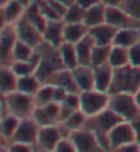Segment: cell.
I'll use <instances>...</instances> for the list:
<instances>
[{
	"label": "cell",
	"mask_w": 140,
	"mask_h": 152,
	"mask_svg": "<svg viewBox=\"0 0 140 152\" xmlns=\"http://www.w3.org/2000/svg\"><path fill=\"white\" fill-rule=\"evenodd\" d=\"M124 121L122 118L117 115L113 110H110L109 107L103 110L102 113H99L98 115L89 117L87 119V126L91 132H94V134L96 136L99 144L103 148V151H109V133L113 127L116 126L118 122Z\"/></svg>",
	"instance_id": "6da1fadb"
},
{
	"label": "cell",
	"mask_w": 140,
	"mask_h": 152,
	"mask_svg": "<svg viewBox=\"0 0 140 152\" xmlns=\"http://www.w3.org/2000/svg\"><path fill=\"white\" fill-rule=\"evenodd\" d=\"M139 88H140V67H135L132 64H126L124 67L114 69L109 95L119 93V92H128L135 95L139 91Z\"/></svg>",
	"instance_id": "7a4b0ae2"
},
{
	"label": "cell",
	"mask_w": 140,
	"mask_h": 152,
	"mask_svg": "<svg viewBox=\"0 0 140 152\" xmlns=\"http://www.w3.org/2000/svg\"><path fill=\"white\" fill-rule=\"evenodd\" d=\"M109 108L113 110L117 115L124 121H133L140 114V108L137 106L133 93L119 92L111 93L109 100Z\"/></svg>",
	"instance_id": "3957f363"
},
{
	"label": "cell",
	"mask_w": 140,
	"mask_h": 152,
	"mask_svg": "<svg viewBox=\"0 0 140 152\" xmlns=\"http://www.w3.org/2000/svg\"><path fill=\"white\" fill-rule=\"evenodd\" d=\"M3 102L7 106V110L10 114L18 118H29L32 117V113L35 110V97L28 93L14 91L7 95H1Z\"/></svg>",
	"instance_id": "277c9868"
},
{
	"label": "cell",
	"mask_w": 140,
	"mask_h": 152,
	"mask_svg": "<svg viewBox=\"0 0 140 152\" xmlns=\"http://www.w3.org/2000/svg\"><path fill=\"white\" fill-rule=\"evenodd\" d=\"M110 95L107 92H100L98 89H91L80 92V110L88 118L98 115L109 107Z\"/></svg>",
	"instance_id": "5b68a950"
},
{
	"label": "cell",
	"mask_w": 140,
	"mask_h": 152,
	"mask_svg": "<svg viewBox=\"0 0 140 152\" xmlns=\"http://www.w3.org/2000/svg\"><path fill=\"white\" fill-rule=\"evenodd\" d=\"M109 151H118L121 147L137 141L136 133L130 121H121L113 127L107 137Z\"/></svg>",
	"instance_id": "8992f818"
},
{
	"label": "cell",
	"mask_w": 140,
	"mask_h": 152,
	"mask_svg": "<svg viewBox=\"0 0 140 152\" xmlns=\"http://www.w3.org/2000/svg\"><path fill=\"white\" fill-rule=\"evenodd\" d=\"M39 130H40V126L36 124L35 119L32 117L22 118L19 121V125H18L17 130H15L13 138L10 140V142H24V144L36 147Z\"/></svg>",
	"instance_id": "52a82bcc"
},
{
	"label": "cell",
	"mask_w": 140,
	"mask_h": 152,
	"mask_svg": "<svg viewBox=\"0 0 140 152\" xmlns=\"http://www.w3.org/2000/svg\"><path fill=\"white\" fill-rule=\"evenodd\" d=\"M15 30H17L18 40L26 42L29 45H32L33 48H36L37 45H40L44 40H43V33L39 29L33 26L29 22V19L26 18L25 12L22 14V17L15 22Z\"/></svg>",
	"instance_id": "ba28073f"
},
{
	"label": "cell",
	"mask_w": 140,
	"mask_h": 152,
	"mask_svg": "<svg viewBox=\"0 0 140 152\" xmlns=\"http://www.w3.org/2000/svg\"><path fill=\"white\" fill-rule=\"evenodd\" d=\"M106 22L116 26L117 29L122 28H140V21L130 17L119 6H106Z\"/></svg>",
	"instance_id": "9c48e42d"
},
{
	"label": "cell",
	"mask_w": 140,
	"mask_h": 152,
	"mask_svg": "<svg viewBox=\"0 0 140 152\" xmlns=\"http://www.w3.org/2000/svg\"><path fill=\"white\" fill-rule=\"evenodd\" d=\"M73 141L74 147L78 152H92V151H103V148L99 144L96 136L94 134V132H91L89 129L88 130H83V129H78V130H74L70 133L69 136Z\"/></svg>",
	"instance_id": "30bf717a"
},
{
	"label": "cell",
	"mask_w": 140,
	"mask_h": 152,
	"mask_svg": "<svg viewBox=\"0 0 140 152\" xmlns=\"http://www.w3.org/2000/svg\"><path fill=\"white\" fill-rule=\"evenodd\" d=\"M65 137L60 130L59 125H49V126H41L37 136L36 147H39L41 151H55L56 144L59 140Z\"/></svg>",
	"instance_id": "8fae6325"
},
{
	"label": "cell",
	"mask_w": 140,
	"mask_h": 152,
	"mask_svg": "<svg viewBox=\"0 0 140 152\" xmlns=\"http://www.w3.org/2000/svg\"><path fill=\"white\" fill-rule=\"evenodd\" d=\"M32 118L40 127L59 124V103L52 102L46 106H36Z\"/></svg>",
	"instance_id": "7c38bea8"
},
{
	"label": "cell",
	"mask_w": 140,
	"mask_h": 152,
	"mask_svg": "<svg viewBox=\"0 0 140 152\" xmlns=\"http://www.w3.org/2000/svg\"><path fill=\"white\" fill-rule=\"evenodd\" d=\"M63 28H65V22L60 19H55V21H48L47 26L43 32V40L48 42L49 45L59 48L65 42V37H63Z\"/></svg>",
	"instance_id": "4fadbf2b"
},
{
	"label": "cell",
	"mask_w": 140,
	"mask_h": 152,
	"mask_svg": "<svg viewBox=\"0 0 140 152\" xmlns=\"http://www.w3.org/2000/svg\"><path fill=\"white\" fill-rule=\"evenodd\" d=\"M117 32H118V29L107 22L89 29V34L92 36L96 45H113Z\"/></svg>",
	"instance_id": "5bb4252c"
},
{
	"label": "cell",
	"mask_w": 140,
	"mask_h": 152,
	"mask_svg": "<svg viewBox=\"0 0 140 152\" xmlns=\"http://www.w3.org/2000/svg\"><path fill=\"white\" fill-rule=\"evenodd\" d=\"M71 71H73L74 80L77 82L80 92L95 89V71L92 66L78 64L77 67H74Z\"/></svg>",
	"instance_id": "9a60e30c"
},
{
	"label": "cell",
	"mask_w": 140,
	"mask_h": 152,
	"mask_svg": "<svg viewBox=\"0 0 140 152\" xmlns=\"http://www.w3.org/2000/svg\"><path fill=\"white\" fill-rule=\"evenodd\" d=\"M52 78L54 81L49 82V84H54L56 86H60V88L66 89L69 93H80V89L77 86V82L74 80V75H73V71L70 69H66L63 67L60 70H58L56 73H54L48 80ZM47 80V81H48Z\"/></svg>",
	"instance_id": "2e32d148"
},
{
	"label": "cell",
	"mask_w": 140,
	"mask_h": 152,
	"mask_svg": "<svg viewBox=\"0 0 140 152\" xmlns=\"http://www.w3.org/2000/svg\"><path fill=\"white\" fill-rule=\"evenodd\" d=\"M95 71V89H98L100 92H107L111 86L113 81V73H114V67L107 62L103 63L98 67H94Z\"/></svg>",
	"instance_id": "e0dca14e"
},
{
	"label": "cell",
	"mask_w": 140,
	"mask_h": 152,
	"mask_svg": "<svg viewBox=\"0 0 140 152\" xmlns=\"http://www.w3.org/2000/svg\"><path fill=\"white\" fill-rule=\"evenodd\" d=\"M18 36L15 26L10 25H3L1 29V37H0V48H1V56L4 60L11 59V52L14 48V44L17 42Z\"/></svg>",
	"instance_id": "ac0fdd59"
},
{
	"label": "cell",
	"mask_w": 140,
	"mask_h": 152,
	"mask_svg": "<svg viewBox=\"0 0 140 152\" xmlns=\"http://www.w3.org/2000/svg\"><path fill=\"white\" fill-rule=\"evenodd\" d=\"M95 47V41L92 36L88 33L85 37L76 42V51H77V59L78 64H85V66H91V56L92 50Z\"/></svg>",
	"instance_id": "d6986e66"
},
{
	"label": "cell",
	"mask_w": 140,
	"mask_h": 152,
	"mask_svg": "<svg viewBox=\"0 0 140 152\" xmlns=\"http://www.w3.org/2000/svg\"><path fill=\"white\" fill-rule=\"evenodd\" d=\"M88 33H89V28L84 22H73V23H66L65 22V28H63L65 41L76 44L83 37H85Z\"/></svg>",
	"instance_id": "ffe728a7"
},
{
	"label": "cell",
	"mask_w": 140,
	"mask_h": 152,
	"mask_svg": "<svg viewBox=\"0 0 140 152\" xmlns=\"http://www.w3.org/2000/svg\"><path fill=\"white\" fill-rule=\"evenodd\" d=\"M106 22V4L103 1L95 4L85 11L84 23L91 29L94 26H98Z\"/></svg>",
	"instance_id": "44dd1931"
},
{
	"label": "cell",
	"mask_w": 140,
	"mask_h": 152,
	"mask_svg": "<svg viewBox=\"0 0 140 152\" xmlns=\"http://www.w3.org/2000/svg\"><path fill=\"white\" fill-rule=\"evenodd\" d=\"M24 4L19 0H8L3 4V25H10L17 22L22 17Z\"/></svg>",
	"instance_id": "7402d4cb"
},
{
	"label": "cell",
	"mask_w": 140,
	"mask_h": 152,
	"mask_svg": "<svg viewBox=\"0 0 140 152\" xmlns=\"http://www.w3.org/2000/svg\"><path fill=\"white\" fill-rule=\"evenodd\" d=\"M139 41V29L137 28H122L118 29L113 45H119V47H125L129 48L133 44H136Z\"/></svg>",
	"instance_id": "603a6c76"
},
{
	"label": "cell",
	"mask_w": 140,
	"mask_h": 152,
	"mask_svg": "<svg viewBox=\"0 0 140 152\" xmlns=\"http://www.w3.org/2000/svg\"><path fill=\"white\" fill-rule=\"evenodd\" d=\"M59 53H60V59H62L63 66H65L66 69L73 70L74 67H77V66H78L76 44L65 41L62 45L59 47Z\"/></svg>",
	"instance_id": "cb8c5ba5"
},
{
	"label": "cell",
	"mask_w": 140,
	"mask_h": 152,
	"mask_svg": "<svg viewBox=\"0 0 140 152\" xmlns=\"http://www.w3.org/2000/svg\"><path fill=\"white\" fill-rule=\"evenodd\" d=\"M25 15H26V18L29 19V22H30L32 25L36 26V28L39 29L41 33L44 32V29H46V26H47L48 19L43 15L41 10H40V4L39 3H35V4L28 6V7H26V11H25Z\"/></svg>",
	"instance_id": "d4e9b609"
},
{
	"label": "cell",
	"mask_w": 140,
	"mask_h": 152,
	"mask_svg": "<svg viewBox=\"0 0 140 152\" xmlns=\"http://www.w3.org/2000/svg\"><path fill=\"white\" fill-rule=\"evenodd\" d=\"M41 85H43V82L40 81V78L37 77L36 74L24 75V77H18V88H17V91L35 96L36 92L40 89Z\"/></svg>",
	"instance_id": "484cf974"
},
{
	"label": "cell",
	"mask_w": 140,
	"mask_h": 152,
	"mask_svg": "<svg viewBox=\"0 0 140 152\" xmlns=\"http://www.w3.org/2000/svg\"><path fill=\"white\" fill-rule=\"evenodd\" d=\"M0 86H1V95H7L17 91L18 88V75L11 70V67L1 69V75H0Z\"/></svg>",
	"instance_id": "4316f807"
},
{
	"label": "cell",
	"mask_w": 140,
	"mask_h": 152,
	"mask_svg": "<svg viewBox=\"0 0 140 152\" xmlns=\"http://www.w3.org/2000/svg\"><path fill=\"white\" fill-rule=\"evenodd\" d=\"M109 63L114 69L124 67L129 64V50L125 47L119 45H111V51L109 55Z\"/></svg>",
	"instance_id": "83f0119b"
},
{
	"label": "cell",
	"mask_w": 140,
	"mask_h": 152,
	"mask_svg": "<svg viewBox=\"0 0 140 152\" xmlns=\"http://www.w3.org/2000/svg\"><path fill=\"white\" fill-rule=\"evenodd\" d=\"M33 55H35V48L21 41V40H17V42L14 44V48H13V52H11V62H14V60H28Z\"/></svg>",
	"instance_id": "f1b7e54d"
},
{
	"label": "cell",
	"mask_w": 140,
	"mask_h": 152,
	"mask_svg": "<svg viewBox=\"0 0 140 152\" xmlns=\"http://www.w3.org/2000/svg\"><path fill=\"white\" fill-rule=\"evenodd\" d=\"M54 93H55V85L54 84H43L40 89L36 92L35 104L36 106H46L48 103L54 102Z\"/></svg>",
	"instance_id": "f546056e"
},
{
	"label": "cell",
	"mask_w": 140,
	"mask_h": 152,
	"mask_svg": "<svg viewBox=\"0 0 140 152\" xmlns=\"http://www.w3.org/2000/svg\"><path fill=\"white\" fill-rule=\"evenodd\" d=\"M21 118L15 117L13 114H8L7 117L1 118V136L4 140H11L19 125Z\"/></svg>",
	"instance_id": "4dcf8cb0"
},
{
	"label": "cell",
	"mask_w": 140,
	"mask_h": 152,
	"mask_svg": "<svg viewBox=\"0 0 140 152\" xmlns=\"http://www.w3.org/2000/svg\"><path fill=\"white\" fill-rule=\"evenodd\" d=\"M111 51V45H96L95 44L94 50H92L91 56V66L92 67H98L103 63L109 62V55Z\"/></svg>",
	"instance_id": "1f68e13d"
},
{
	"label": "cell",
	"mask_w": 140,
	"mask_h": 152,
	"mask_svg": "<svg viewBox=\"0 0 140 152\" xmlns=\"http://www.w3.org/2000/svg\"><path fill=\"white\" fill-rule=\"evenodd\" d=\"M87 119H88L87 115H85L81 110H78V111L71 114L67 119L60 122V124L65 125V127H66L67 130H70V133H71V132L78 130V129H81V127L84 126V125L87 124Z\"/></svg>",
	"instance_id": "d6a6232c"
},
{
	"label": "cell",
	"mask_w": 140,
	"mask_h": 152,
	"mask_svg": "<svg viewBox=\"0 0 140 152\" xmlns=\"http://www.w3.org/2000/svg\"><path fill=\"white\" fill-rule=\"evenodd\" d=\"M85 8L78 6L77 3H73L71 6L67 7V11L65 17H63V22L66 23H73V22H84L85 18Z\"/></svg>",
	"instance_id": "836d02e7"
},
{
	"label": "cell",
	"mask_w": 140,
	"mask_h": 152,
	"mask_svg": "<svg viewBox=\"0 0 140 152\" xmlns=\"http://www.w3.org/2000/svg\"><path fill=\"white\" fill-rule=\"evenodd\" d=\"M119 7H122L130 17L140 21V0H124Z\"/></svg>",
	"instance_id": "e575fe53"
},
{
	"label": "cell",
	"mask_w": 140,
	"mask_h": 152,
	"mask_svg": "<svg viewBox=\"0 0 140 152\" xmlns=\"http://www.w3.org/2000/svg\"><path fill=\"white\" fill-rule=\"evenodd\" d=\"M128 50H129V64L135 67H140V41L133 44Z\"/></svg>",
	"instance_id": "d590c367"
},
{
	"label": "cell",
	"mask_w": 140,
	"mask_h": 152,
	"mask_svg": "<svg viewBox=\"0 0 140 152\" xmlns=\"http://www.w3.org/2000/svg\"><path fill=\"white\" fill-rule=\"evenodd\" d=\"M39 4H40V10H41L43 15H44L48 21H55V19H60V21H63L62 18L54 11V8L49 6V3L47 1V0L46 1H41V3H39Z\"/></svg>",
	"instance_id": "8d00e7d4"
},
{
	"label": "cell",
	"mask_w": 140,
	"mask_h": 152,
	"mask_svg": "<svg viewBox=\"0 0 140 152\" xmlns=\"http://www.w3.org/2000/svg\"><path fill=\"white\" fill-rule=\"evenodd\" d=\"M55 151L58 152H76V147H74L73 141H71V138H66V137H62L59 140V142L56 144L55 147Z\"/></svg>",
	"instance_id": "74e56055"
},
{
	"label": "cell",
	"mask_w": 140,
	"mask_h": 152,
	"mask_svg": "<svg viewBox=\"0 0 140 152\" xmlns=\"http://www.w3.org/2000/svg\"><path fill=\"white\" fill-rule=\"evenodd\" d=\"M32 149H33V147H32V145L24 144V142H10V145H8V151L28 152V151H32Z\"/></svg>",
	"instance_id": "f35d334b"
},
{
	"label": "cell",
	"mask_w": 140,
	"mask_h": 152,
	"mask_svg": "<svg viewBox=\"0 0 140 152\" xmlns=\"http://www.w3.org/2000/svg\"><path fill=\"white\" fill-rule=\"evenodd\" d=\"M100 1L102 0H76V3H77L78 6H81L83 8H85V10H88V8L95 6V4L100 3Z\"/></svg>",
	"instance_id": "ab89813d"
},
{
	"label": "cell",
	"mask_w": 140,
	"mask_h": 152,
	"mask_svg": "<svg viewBox=\"0 0 140 152\" xmlns=\"http://www.w3.org/2000/svg\"><path fill=\"white\" fill-rule=\"evenodd\" d=\"M130 122H132V126L135 129V133H136V140L140 144V114L133 121H130Z\"/></svg>",
	"instance_id": "60d3db41"
},
{
	"label": "cell",
	"mask_w": 140,
	"mask_h": 152,
	"mask_svg": "<svg viewBox=\"0 0 140 152\" xmlns=\"http://www.w3.org/2000/svg\"><path fill=\"white\" fill-rule=\"evenodd\" d=\"M106 6H121L124 0H102Z\"/></svg>",
	"instance_id": "b9f144b4"
},
{
	"label": "cell",
	"mask_w": 140,
	"mask_h": 152,
	"mask_svg": "<svg viewBox=\"0 0 140 152\" xmlns=\"http://www.w3.org/2000/svg\"><path fill=\"white\" fill-rule=\"evenodd\" d=\"M135 99H136L137 106H139V108H140V88H139V91H137V92L135 93Z\"/></svg>",
	"instance_id": "7bdbcfd3"
},
{
	"label": "cell",
	"mask_w": 140,
	"mask_h": 152,
	"mask_svg": "<svg viewBox=\"0 0 140 152\" xmlns=\"http://www.w3.org/2000/svg\"><path fill=\"white\" fill-rule=\"evenodd\" d=\"M59 1H62L63 4H66L67 7H69V6H71L73 3H76V0H59Z\"/></svg>",
	"instance_id": "ee69618b"
}]
</instances>
